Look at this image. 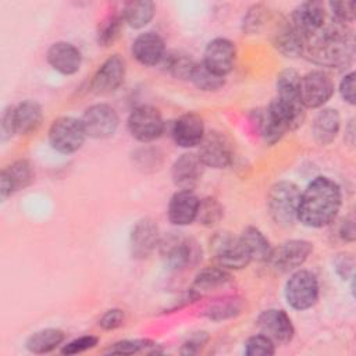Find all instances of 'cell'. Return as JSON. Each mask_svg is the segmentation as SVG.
Returning a JSON list of instances; mask_svg holds the SVG:
<instances>
[{"label":"cell","mask_w":356,"mask_h":356,"mask_svg":"<svg viewBox=\"0 0 356 356\" xmlns=\"http://www.w3.org/2000/svg\"><path fill=\"white\" fill-rule=\"evenodd\" d=\"M342 206L339 185L328 177H316L300 192L298 221L309 228H323L332 224Z\"/></svg>","instance_id":"6da1fadb"},{"label":"cell","mask_w":356,"mask_h":356,"mask_svg":"<svg viewBox=\"0 0 356 356\" xmlns=\"http://www.w3.org/2000/svg\"><path fill=\"white\" fill-rule=\"evenodd\" d=\"M355 54V38L348 25L332 21L306 40L303 56L321 67L341 68Z\"/></svg>","instance_id":"7a4b0ae2"},{"label":"cell","mask_w":356,"mask_h":356,"mask_svg":"<svg viewBox=\"0 0 356 356\" xmlns=\"http://www.w3.org/2000/svg\"><path fill=\"white\" fill-rule=\"evenodd\" d=\"M159 249L165 266L175 271L195 267L202 260L199 243L181 232H170L161 238Z\"/></svg>","instance_id":"3957f363"},{"label":"cell","mask_w":356,"mask_h":356,"mask_svg":"<svg viewBox=\"0 0 356 356\" xmlns=\"http://www.w3.org/2000/svg\"><path fill=\"white\" fill-rule=\"evenodd\" d=\"M300 189L291 181L275 182L267 193V210L271 220L281 227H291L298 221Z\"/></svg>","instance_id":"277c9868"},{"label":"cell","mask_w":356,"mask_h":356,"mask_svg":"<svg viewBox=\"0 0 356 356\" xmlns=\"http://www.w3.org/2000/svg\"><path fill=\"white\" fill-rule=\"evenodd\" d=\"M285 299L286 303L299 312L313 307L320 295L318 280L310 270L298 268L292 271L285 284Z\"/></svg>","instance_id":"5b68a950"},{"label":"cell","mask_w":356,"mask_h":356,"mask_svg":"<svg viewBox=\"0 0 356 356\" xmlns=\"http://www.w3.org/2000/svg\"><path fill=\"white\" fill-rule=\"evenodd\" d=\"M86 132L81 118L64 115L56 118L47 132V139L56 152L61 154H71L78 152L86 139Z\"/></svg>","instance_id":"8992f818"},{"label":"cell","mask_w":356,"mask_h":356,"mask_svg":"<svg viewBox=\"0 0 356 356\" xmlns=\"http://www.w3.org/2000/svg\"><path fill=\"white\" fill-rule=\"evenodd\" d=\"M210 246L214 254L216 264L225 270H242L248 267L252 261V257L248 253L241 238L232 235L231 232H217L211 238Z\"/></svg>","instance_id":"52a82bcc"},{"label":"cell","mask_w":356,"mask_h":356,"mask_svg":"<svg viewBox=\"0 0 356 356\" xmlns=\"http://www.w3.org/2000/svg\"><path fill=\"white\" fill-rule=\"evenodd\" d=\"M127 128L132 138L142 143H149L163 135L164 120L159 108L149 104H140L129 113Z\"/></svg>","instance_id":"ba28073f"},{"label":"cell","mask_w":356,"mask_h":356,"mask_svg":"<svg viewBox=\"0 0 356 356\" xmlns=\"http://www.w3.org/2000/svg\"><path fill=\"white\" fill-rule=\"evenodd\" d=\"M334 82L323 70H313L300 76L299 99L305 108H320L334 95Z\"/></svg>","instance_id":"9c48e42d"},{"label":"cell","mask_w":356,"mask_h":356,"mask_svg":"<svg viewBox=\"0 0 356 356\" xmlns=\"http://www.w3.org/2000/svg\"><path fill=\"white\" fill-rule=\"evenodd\" d=\"M81 122L86 136L92 139H107L118 129L120 117L113 106L107 103H96L83 111Z\"/></svg>","instance_id":"30bf717a"},{"label":"cell","mask_w":356,"mask_h":356,"mask_svg":"<svg viewBox=\"0 0 356 356\" xmlns=\"http://www.w3.org/2000/svg\"><path fill=\"white\" fill-rule=\"evenodd\" d=\"M197 147V156L200 157L204 167L222 170L229 167L232 163V145L222 132L211 131L206 134Z\"/></svg>","instance_id":"8fae6325"},{"label":"cell","mask_w":356,"mask_h":356,"mask_svg":"<svg viewBox=\"0 0 356 356\" xmlns=\"http://www.w3.org/2000/svg\"><path fill=\"white\" fill-rule=\"evenodd\" d=\"M313 252V243L306 239H289L277 248H273L268 263L273 264L278 271L288 273L295 271Z\"/></svg>","instance_id":"7c38bea8"},{"label":"cell","mask_w":356,"mask_h":356,"mask_svg":"<svg viewBox=\"0 0 356 356\" xmlns=\"http://www.w3.org/2000/svg\"><path fill=\"white\" fill-rule=\"evenodd\" d=\"M125 74V60L120 54H113L107 57L95 71L90 81V89L96 95H110L122 85Z\"/></svg>","instance_id":"4fadbf2b"},{"label":"cell","mask_w":356,"mask_h":356,"mask_svg":"<svg viewBox=\"0 0 356 356\" xmlns=\"http://www.w3.org/2000/svg\"><path fill=\"white\" fill-rule=\"evenodd\" d=\"M327 11L323 1H303L291 14V25L307 40L325 25Z\"/></svg>","instance_id":"5bb4252c"},{"label":"cell","mask_w":356,"mask_h":356,"mask_svg":"<svg viewBox=\"0 0 356 356\" xmlns=\"http://www.w3.org/2000/svg\"><path fill=\"white\" fill-rule=\"evenodd\" d=\"M256 324L260 328V332L268 337L274 343H289L295 335L292 320L289 314L282 309L263 310L259 314Z\"/></svg>","instance_id":"9a60e30c"},{"label":"cell","mask_w":356,"mask_h":356,"mask_svg":"<svg viewBox=\"0 0 356 356\" xmlns=\"http://www.w3.org/2000/svg\"><path fill=\"white\" fill-rule=\"evenodd\" d=\"M236 46L227 38L211 39L203 53V64L220 76H227L235 64Z\"/></svg>","instance_id":"2e32d148"},{"label":"cell","mask_w":356,"mask_h":356,"mask_svg":"<svg viewBox=\"0 0 356 356\" xmlns=\"http://www.w3.org/2000/svg\"><path fill=\"white\" fill-rule=\"evenodd\" d=\"M160 231L157 224L152 218H140L135 222L129 234V252L136 260H143L152 254V252L160 243Z\"/></svg>","instance_id":"e0dca14e"},{"label":"cell","mask_w":356,"mask_h":356,"mask_svg":"<svg viewBox=\"0 0 356 356\" xmlns=\"http://www.w3.org/2000/svg\"><path fill=\"white\" fill-rule=\"evenodd\" d=\"M35 179L33 165L26 159H19L4 167L0 172V199L7 200L15 192L25 189Z\"/></svg>","instance_id":"ac0fdd59"},{"label":"cell","mask_w":356,"mask_h":356,"mask_svg":"<svg viewBox=\"0 0 356 356\" xmlns=\"http://www.w3.org/2000/svg\"><path fill=\"white\" fill-rule=\"evenodd\" d=\"M206 135L203 118L195 113L179 115L171 128V138L178 147H197Z\"/></svg>","instance_id":"d6986e66"},{"label":"cell","mask_w":356,"mask_h":356,"mask_svg":"<svg viewBox=\"0 0 356 356\" xmlns=\"http://www.w3.org/2000/svg\"><path fill=\"white\" fill-rule=\"evenodd\" d=\"M132 57L145 67H154L160 64L167 51L164 39L153 31H146L139 33L131 46Z\"/></svg>","instance_id":"ffe728a7"},{"label":"cell","mask_w":356,"mask_h":356,"mask_svg":"<svg viewBox=\"0 0 356 356\" xmlns=\"http://www.w3.org/2000/svg\"><path fill=\"white\" fill-rule=\"evenodd\" d=\"M46 60L54 71L65 76L76 74L82 65V54L78 47L64 40L54 42L49 46Z\"/></svg>","instance_id":"44dd1931"},{"label":"cell","mask_w":356,"mask_h":356,"mask_svg":"<svg viewBox=\"0 0 356 356\" xmlns=\"http://www.w3.org/2000/svg\"><path fill=\"white\" fill-rule=\"evenodd\" d=\"M200 199L193 191L178 189L170 199L167 207L168 221L175 227H186L196 221Z\"/></svg>","instance_id":"7402d4cb"},{"label":"cell","mask_w":356,"mask_h":356,"mask_svg":"<svg viewBox=\"0 0 356 356\" xmlns=\"http://www.w3.org/2000/svg\"><path fill=\"white\" fill-rule=\"evenodd\" d=\"M204 171V164L202 163L197 153L186 152L181 154L171 165V178L175 186L179 189L192 191L200 181Z\"/></svg>","instance_id":"603a6c76"},{"label":"cell","mask_w":356,"mask_h":356,"mask_svg":"<svg viewBox=\"0 0 356 356\" xmlns=\"http://www.w3.org/2000/svg\"><path fill=\"white\" fill-rule=\"evenodd\" d=\"M341 129V114L334 107H323L313 118L312 135L316 143L327 146L335 140Z\"/></svg>","instance_id":"cb8c5ba5"},{"label":"cell","mask_w":356,"mask_h":356,"mask_svg":"<svg viewBox=\"0 0 356 356\" xmlns=\"http://www.w3.org/2000/svg\"><path fill=\"white\" fill-rule=\"evenodd\" d=\"M13 124L15 135L25 136L36 131L43 118L42 106L35 100H24L17 106H11Z\"/></svg>","instance_id":"d4e9b609"},{"label":"cell","mask_w":356,"mask_h":356,"mask_svg":"<svg viewBox=\"0 0 356 356\" xmlns=\"http://www.w3.org/2000/svg\"><path fill=\"white\" fill-rule=\"evenodd\" d=\"M306 39L291 25L289 21L281 24L273 36V46L286 58L303 56Z\"/></svg>","instance_id":"484cf974"},{"label":"cell","mask_w":356,"mask_h":356,"mask_svg":"<svg viewBox=\"0 0 356 356\" xmlns=\"http://www.w3.org/2000/svg\"><path fill=\"white\" fill-rule=\"evenodd\" d=\"M229 282H231V274L228 273V270H225L220 266H213V267L202 268L196 274L191 289L199 298L203 293H209L211 291L220 289Z\"/></svg>","instance_id":"4316f807"},{"label":"cell","mask_w":356,"mask_h":356,"mask_svg":"<svg viewBox=\"0 0 356 356\" xmlns=\"http://www.w3.org/2000/svg\"><path fill=\"white\" fill-rule=\"evenodd\" d=\"M65 339V334L60 328H42L32 332L25 341V348L35 355H44L54 350Z\"/></svg>","instance_id":"83f0119b"},{"label":"cell","mask_w":356,"mask_h":356,"mask_svg":"<svg viewBox=\"0 0 356 356\" xmlns=\"http://www.w3.org/2000/svg\"><path fill=\"white\" fill-rule=\"evenodd\" d=\"M154 14H156V6L153 1H149V0L127 1L121 10L124 22L134 29L145 28L153 19Z\"/></svg>","instance_id":"f1b7e54d"},{"label":"cell","mask_w":356,"mask_h":356,"mask_svg":"<svg viewBox=\"0 0 356 356\" xmlns=\"http://www.w3.org/2000/svg\"><path fill=\"white\" fill-rule=\"evenodd\" d=\"M242 243L245 245L248 253L253 260L257 261H268L271 252H273V246L270 243V241L267 239V236L257 228L253 225H249L246 228H243V231L239 235Z\"/></svg>","instance_id":"f546056e"},{"label":"cell","mask_w":356,"mask_h":356,"mask_svg":"<svg viewBox=\"0 0 356 356\" xmlns=\"http://www.w3.org/2000/svg\"><path fill=\"white\" fill-rule=\"evenodd\" d=\"M253 124L257 129V134L261 136V139L267 145H275L286 134V131L271 115V113L268 111L267 107L253 111Z\"/></svg>","instance_id":"4dcf8cb0"},{"label":"cell","mask_w":356,"mask_h":356,"mask_svg":"<svg viewBox=\"0 0 356 356\" xmlns=\"http://www.w3.org/2000/svg\"><path fill=\"white\" fill-rule=\"evenodd\" d=\"M299 82L300 75L293 68H285L280 71L275 79V90H277V99L286 102V103H295L302 104L299 99Z\"/></svg>","instance_id":"1f68e13d"},{"label":"cell","mask_w":356,"mask_h":356,"mask_svg":"<svg viewBox=\"0 0 356 356\" xmlns=\"http://www.w3.org/2000/svg\"><path fill=\"white\" fill-rule=\"evenodd\" d=\"M124 24L125 22L122 19L121 11L108 13L97 25L96 40H97L99 46L107 47V46L113 44L117 40V38L120 36Z\"/></svg>","instance_id":"d6a6232c"},{"label":"cell","mask_w":356,"mask_h":356,"mask_svg":"<svg viewBox=\"0 0 356 356\" xmlns=\"http://www.w3.org/2000/svg\"><path fill=\"white\" fill-rule=\"evenodd\" d=\"M189 81L202 92H214L224 86L225 78L210 71L203 63H196Z\"/></svg>","instance_id":"836d02e7"},{"label":"cell","mask_w":356,"mask_h":356,"mask_svg":"<svg viewBox=\"0 0 356 356\" xmlns=\"http://www.w3.org/2000/svg\"><path fill=\"white\" fill-rule=\"evenodd\" d=\"M243 309V302L239 298H224L211 303L204 314L213 321H222L238 316Z\"/></svg>","instance_id":"e575fe53"},{"label":"cell","mask_w":356,"mask_h":356,"mask_svg":"<svg viewBox=\"0 0 356 356\" xmlns=\"http://www.w3.org/2000/svg\"><path fill=\"white\" fill-rule=\"evenodd\" d=\"M165 67V70L177 79H188L191 78V74L195 67V61L188 57L186 54L178 53V51H171L167 53L164 60L161 61Z\"/></svg>","instance_id":"d590c367"},{"label":"cell","mask_w":356,"mask_h":356,"mask_svg":"<svg viewBox=\"0 0 356 356\" xmlns=\"http://www.w3.org/2000/svg\"><path fill=\"white\" fill-rule=\"evenodd\" d=\"M157 345L150 339H122L110 345L104 353L107 355H134L139 352L157 353Z\"/></svg>","instance_id":"8d00e7d4"},{"label":"cell","mask_w":356,"mask_h":356,"mask_svg":"<svg viewBox=\"0 0 356 356\" xmlns=\"http://www.w3.org/2000/svg\"><path fill=\"white\" fill-rule=\"evenodd\" d=\"M224 217L222 204L214 197L200 199L196 221L204 227H213L218 224Z\"/></svg>","instance_id":"74e56055"},{"label":"cell","mask_w":356,"mask_h":356,"mask_svg":"<svg viewBox=\"0 0 356 356\" xmlns=\"http://www.w3.org/2000/svg\"><path fill=\"white\" fill-rule=\"evenodd\" d=\"M243 352L246 356H273L275 353V343L260 332L245 341Z\"/></svg>","instance_id":"f35d334b"},{"label":"cell","mask_w":356,"mask_h":356,"mask_svg":"<svg viewBox=\"0 0 356 356\" xmlns=\"http://www.w3.org/2000/svg\"><path fill=\"white\" fill-rule=\"evenodd\" d=\"M327 6L332 15V21L342 25H348L355 21V1H330Z\"/></svg>","instance_id":"ab89813d"},{"label":"cell","mask_w":356,"mask_h":356,"mask_svg":"<svg viewBox=\"0 0 356 356\" xmlns=\"http://www.w3.org/2000/svg\"><path fill=\"white\" fill-rule=\"evenodd\" d=\"M99 342V338L95 335H82L78 337L70 342H67L65 345H63L61 348V353L67 355V356H72V355H78L82 352H86L89 349H93Z\"/></svg>","instance_id":"60d3db41"},{"label":"cell","mask_w":356,"mask_h":356,"mask_svg":"<svg viewBox=\"0 0 356 356\" xmlns=\"http://www.w3.org/2000/svg\"><path fill=\"white\" fill-rule=\"evenodd\" d=\"M266 10L261 4H254L248 10V14L243 19V29L246 32H257L260 26L264 24Z\"/></svg>","instance_id":"b9f144b4"},{"label":"cell","mask_w":356,"mask_h":356,"mask_svg":"<svg viewBox=\"0 0 356 356\" xmlns=\"http://www.w3.org/2000/svg\"><path fill=\"white\" fill-rule=\"evenodd\" d=\"M125 314L121 309H108L99 318V327L104 331H111L120 328L124 324Z\"/></svg>","instance_id":"7bdbcfd3"},{"label":"cell","mask_w":356,"mask_h":356,"mask_svg":"<svg viewBox=\"0 0 356 356\" xmlns=\"http://www.w3.org/2000/svg\"><path fill=\"white\" fill-rule=\"evenodd\" d=\"M209 341V335L207 332L204 331H200V332H195L192 334L182 345L181 348V353L182 355H195L197 353L204 345L206 342Z\"/></svg>","instance_id":"ee69618b"},{"label":"cell","mask_w":356,"mask_h":356,"mask_svg":"<svg viewBox=\"0 0 356 356\" xmlns=\"http://www.w3.org/2000/svg\"><path fill=\"white\" fill-rule=\"evenodd\" d=\"M353 257L348 253H339L337 254L335 260H334V268L335 273L342 278V280H348L353 277Z\"/></svg>","instance_id":"f6af8a7d"},{"label":"cell","mask_w":356,"mask_h":356,"mask_svg":"<svg viewBox=\"0 0 356 356\" xmlns=\"http://www.w3.org/2000/svg\"><path fill=\"white\" fill-rule=\"evenodd\" d=\"M339 95L342 100L350 106L356 103L355 100V72L350 71L345 74L339 82Z\"/></svg>","instance_id":"bcb514c9"},{"label":"cell","mask_w":356,"mask_h":356,"mask_svg":"<svg viewBox=\"0 0 356 356\" xmlns=\"http://www.w3.org/2000/svg\"><path fill=\"white\" fill-rule=\"evenodd\" d=\"M15 132H14V124H13V111L10 106L1 114V138L3 140H6L13 138Z\"/></svg>","instance_id":"7dc6e473"},{"label":"cell","mask_w":356,"mask_h":356,"mask_svg":"<svg viewBox=\"0 0 356 356\" xmlns=\"http://www.w3.org/2000/svg\"><path fill=\"white\" fill-rule=\"evenodd\" d=\"M338 236L345 242H353L356 238L355 222L352 218H345L338 225Z\"/></svg>","instance_id":"c3c4849f"}]
</instances>
